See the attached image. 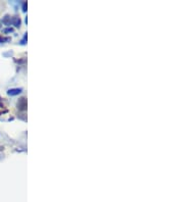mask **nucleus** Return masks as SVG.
Listing matches in <instances>:
<instances>
[{
    "label": "nucleus",
    "mask_w": 184,
    "mask_h": 202,
    "mask_svg": "<svg viewBox=\"0 0 184 202\" xmlns=\"http://www.w3.org/2000/svg\"><path fill=\"white\" fill-rule=\"evenodd\" d=\"M18 108L20 110H26L27 109V100L25 97H22L18 102Z\"/></svg>",
    "instance_id": "1"
},
{
    "label": "nucleus",
    "mask_w": 184,
    "mask_h": 202,
    "mask_svg": "<svg viewBox=\"0 0 184 202\" xmlns=\"http://www.w3.org/2000/svg\"><path fill=\"white\" fill-rule=\"evenodd\" d=\"M21 92H22V89L21 88H14V89H10L8 90V95L10 96H14V95H18V94H20Z\"/></svg>",
    "instance_id": "2"
},
{
    "label": "nucleus",
    "mask_w": 184,
    "mask_h": 202,
    "mask_svg": "<svg viewBox=\"0 0 184 202\" xmlns=\"http://www.w3.org/2000/svg\"><path fill=\"white\" fill-rule=\"evenodd\" d=\"M7 40H8V38H4V37H2V36H0V43L4 42V41H7Z\"/></svg>",
    "instance_id": "3"
}]
</instances>
